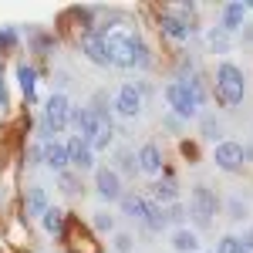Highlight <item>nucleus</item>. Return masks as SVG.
Listing matches in <instances>:
<instances>
[{"mask_svg": "<svg viewBox=\"0 0 253 253\" xmlns=\"http://www.w3.org/2000/svg\"><path fill=\"white\" fill-rule=\"evenodd\" d=\"M182 152L193 159V162H196V156H199V152H196V145H189V142H182Z\"/></svg>", "mask_w": 253, "mask_h": 253, "instance_id": "58836bf2", "label": "nucleus"}, {"mask_svg": "<svg viewBox=\"0 0 253 253\" xmlns=\"http://www.w3.org/2000/svg\"><path fill=\"white\" fill-rule=\"evenodd\" d=\"M172 250L175 253H196L199 250V236H196V230H175L172 233Z\"/></svg>", "mask_w": 253, "mask_h": 253, "instance_id": "412c9836", "label": "nucleus"}, {"mask_svg": "<svg viewBox=\"0 0 253 253\" xmlns=\"http://www.w3.org/2000/svg\"><path fill=\"white\" fill-rule=\"evenodd\" d=\"M71 128H75V135H88V128H91V108H71V122H68Z\"/></svg>", "mask_w": 253, "mask_h": 253, "instance_id": "b1692460", "label": "nucleus"}, {"mask_svg": "<svg viewBox=\"0 0 253 253\" xmlns=\"http://www.w3.org/2000/svg\"><path fill=\"white\" fill-rule=\"evenodd\" d=\"M27 162L34 166V162H44V145H31L27 149Z\"/></svg>", "mask_w": 253, "mask_h": 253, "instance_id": "f704fd0d", "label": "nucleus"}, {"mask_svg": "<svg viewBox=\"0 0 253 253\" xmlns=\"http://www.w3.org/2000/svg\"><path fill=\"white\" fill-rule=\"evenodd\" d=\"M132 247H135V240L128 233H115V250L118 253H132Z\"/></svg>", "mask_w": 253, "mask_h": 253, "instance_id": "2f4dec72", "label": "nucleus"}, {"mask_svg": "<svg viewBox=\"0 0 253 253\" xmlns=\"http://www.w3.org/2000/svg\"><path fill=\"white\" fill-rule=\"evenodd\" d=\"M216 210H219V199H216V193L210 189V186H196V189H193V203L186 206L189 219H193L199 230H206V226L213 223Z\"/></svg>", "mask_w": 253, "mask_h": 253, "instance_id": "39448f33", "label": "nucleus"}, {"mask_svg": "<svg viewBox=\"0 0 253 253\" xmlns=\"http://www.w3.org/2000/svg\"><path fill=\"white\" fill-rule=\"evenodd\" d=\"M115 112L125 118H135L142 112V91H138V84H122L115 95Z\"/></svg>", "mask_w": 253, "mask_h": 253, "instance_id": "9b49d317", "label": "nucleus"}, {"mask_svg": "<svg viewBox=\"0 0 253 253\" xmlns=\"http://www.w3.org/2000/svg\"><path fill=\"white\" fill-rule=\"evenodd\" d=\"M230 213H233V219H247V206H243L240 199H233V203H230Z\"/></svg>", "mask_w": 253, "mask_h": 253, "instance_id": "c9c22d12", "label": "nucleus"}, {"mask_svg": "<svg viewBox=\"0 0 253 253\" xmlns=\"http://www.w3.org/2000/svg\"><path fill=\"white\" fill-rule=\"evenodd\" d=\"M47 206H51V203H47V189H44V186H31V189L24 193V210H27V216H44Z\"/></svg>", "mask_w": 253, "mask_h": 253, "instance_id": "aec40b11", "label": "nucleus"}, {"mask_svg": "<svg viewBox=\"0 0 253 253\" xmlns=\"http://www.w3.org/2000/svg\"><path fill=\"white\" fill-rule=\"evenodd\" d=\"M233 253H250V250H243V247H240V243H236V247H233Z\"/></svg>", "mask_w": 253, "mask_h": 253, "instance_id": "ea45409f", "label": "nucleus"}, {"mask_svg": "<svg viewBox=\"0 0 253 253\" xmlns=\"http://www.w3.org/2000/svg\"><path fill=\"white\" fill-rule=\"evenodd\" d=\"M159 31H162V38H169V41H186V38H189V27H186L182 17L172 14V10L159 14Z\"/></svg>", "mask_w": 253, "mask_h": 253, "instance_id": "dca6fc26", "label": "nucleus"}, {"mask_svg": "<svg viewBox=\"0 0 253 253\" xmlns=\"http://www.w3.org/2000/svg\"><path fill=\"white\" fill-rule=\"evenodd\" d=\"M112 138H115V125H112V115L105 112V95H98L91 105V128H88L84 142L91 145V152H98V149H108Z\"/></svg>", "mask_w": 253, "mask_h": 253, "instance_id": "20e7f679", "label": "nucleus"}, {"mask_svg": "<svg viewBox=\"0 0 253 253\" xmlns=\"http://www.w3.org/2000/svg\"><path fill=\"white\" fill-rule=\"evenodd\" d=\"M135 159H138V169L145 175H159L162 169H166V162H162V152H159V145L156 142H145L142 149L135 152Z\"/></svg>", "mask_w": 253, "mask_h": 253, "instance_id": "4468645a", "label": "nucleus"}, {"mask_svg": "<svg viewBox=\"0 0 253 253\" xmlns=\"http://www.w3.org/2000/svg\"><path fill=\"white\" fill-rule=\"evenodd\" d=\"M61 240H64V247L71 253H101L98 240L91 236V230H88L81 219H75V216H68V226H64Z\"/></svg>", "mask_w": 253, "mask_h": 253, "instance_id": "423d86ee", "label": "nucleus"}, {"mask_svg": "<svg viewBox=\"0 0 253 253\" xmlns=\"http://www.w3.org/2000/svg\"><path fill=\"white\" fill-rule=\"evenodd\" d=\"M58 182H61V186H64V189H68V193H71V196H78L81 182H78V179H75V175H71V172H61V175H58Z\"/></svg>", "mask_w": 253, "mask_h": 253, "instance_id": "7c9ffc66", "label": "nucleus"}, {"mask_svg": "<svg viewBox=\"0 0 253 253\" xmlns=\"http://www.w3.org/2000/svg\"><path fill=\"white\" fill-rule=\"evenodd\" d=\"M64 145H68V162H71V169L88 172V169L95 166V152H91V145H88L81 135H71Z\"/></svg>", "mask_w": 253, "mask_h": 253, "instance_id": "1a4fd4ad", "label": "nucleus"}, {"mask_svg": "<svg viewBox=\"0 0 253 253\" xmlns=\"http://www.w3.org/2000/svg\"><path fill=\"white\" fill-rule=\"evenodd\" d=\"M243 24H247V3H240V0L226 3V7H223V14H219V27L230 34V31H240Z\"/></svg>", "mask_w": 253, "mask_h": 253, "instance_id": "f3484780", "label": "nucleus"}, {"mask_svg": "<svg viewBox=\"0 0 253 253\" xmlns=\"http://www.w3.org/2000/svg\"><path fill=\"white\" fill-rule=\"evenodd\" d=\"M91 226H95L98 233H112L115 230V219H112V213H95V223Z\"/></svg>", "mask_w": 253, "mask_h": 253, "instance_id": "c85d7f7f", "label": "nucleus"}, {"mask_svg": "<svg viewBox=\"0 0 253 253\" xmlns=\"http://www.w3.org/2000/svg\"><path fill=\"white\" fill-rule=\"evenodd\" d=\"M240 247H243V250H250V253H253V226H247V233L240 236Z\"/></svg>", "mask_w": 253, "mask_h": 253, "instance_id": "e433bc0d", "label": "nucleus"}, {"mask_svg": "<svg viewBox=\"0 0 253 253\" xmlns=\"http://www.w3.org/2000/svg\"><path fill=\"white\" fill-rule=\"evenodd\" d=\"M10 105V95H7V84H3V75H0V108Z\"/></svg>", "mask_w": 253, "mask_h": 253, "instance_id": "4c0bfd02", "label": "nucleus"}, {"mask_svg": "<svg viewBox=\"0 0 253 253\" xmlns=\"http://www.w3.org/2000/svg\"><path fill=\"white\" fill-rule=\"evenodd\" d=\"M166 101H169V108H172L175 118H193L196 115V98L189 91V84H182V81H172V84H166Z\"/></svg>", "mask_w": 253, "mask_h": 253, "instance_id": "0eeeda50", "label": "nucleus"}, {"mask_svg": "<svg viewBox=\"0 0 253 253\" xmlns=\"http://www.w3.org/2000/svg\"><path fill=\"white\" fill-rule=\"evenodd\" d=\"M17 84H20V91H24V98L34 101V91H38V71H34L31 64H20L17 68Z\"/></svg>", "mask_w": 253, "mask_h": 253, "instance_id": "4be33fe9", "label": "nucleus"}, {"mask_svg": "<svg viewBox=\"0 0 253 253\" xmlns=\"http://www.w3.org/2000/svg\"><path fill=\"white\" fill-rule=\"evenodd\" d=\"M135 68H152V51H149L145 41H138V47H135Z\"/></svg>", "mask_w": 253, "mask_h": 253, "instance_id": "cd10ccee", "label": "nucleus"}, {"mask_svg": "<svg viewBox=\"0 0 253 253\" xmlns=\"http://www.w3.org/2000/svg\"><path fill=\"white\" fill-rule=\"evenodd\" d=\"M31 44H34V51H38V54H47L51 38H47V34H34V38H31Z\"/></svg>", "mask_w": 253, "mask_h": 253, "instance_id": "473e14b6", "label": "nucleus"}, {"mask_svg": "<svg viewBox=\"0 0 253 253\" xmlns=\"http://www.w3.org/2000/svg\"><path fill=\"white\" fill-rule=\"evenodd\" d=\"M44 166H47V169H54L58 175L71 169V162H68V145H64L61 138L44 142Z\"/></svg>", "mask_w": 253, "mask_h": 253, "instance_id": "ddd939ff", "label": "nucleus"}, {"mask_svg": "<svg viewBox=\"0 0 253 253\" xmlns=\"http://www.w3.org/2000/svg\"><path fill=\"white\" fill-rule=\"evenodd\" d=\"M216 101H223V105H240L243 98H247V78H243V71L230 64V61H223V64H216V88H213Z\"/></svg>", "mask_w": 253, "mask_h": 253, "instance_id": "f03ea898", "label": "nucleus"}, {"mask_svg": "<svg viewBox=\"0 0 253 253\" xmlns=\"http://www.w3.org/2000/svg\"><path fill=\"white\" fill-rule=\"evenodd\" d=\"M135 34H128V31H105V51H108V61L115 64V68H135V47H138Z\"/></svg>", "mask_w": 253, "mask_h": 253, "instance_id": "7ed1b4c3", "label": "nucleus"}, {"mask_svg": "<svg viewBox=\"0 0 253 253\" xmlns=\"http://www.w3.org/2000/svg\"><path fill=\"white\" fill-rule=\"evenodd\" d=\"M152 203H159V206L179 203V182H175L172 175H159L156 179V186H152Z\"/></svg>", "mask_w": 253, "mask_h": 253, "instance_id": "2eb2a0df", "label": "nucleus"}, {"mask_svg": "<svg viewBox=\"0 0 253 253\" xmlns=\"http://www.w3.org/2000/svg\"><path fill=\"white\" fill-rule=\"evenodd\" d=\"M210 47H213V51H230V34H226L223 27H213V31H210Z\"/></svg>", "mask_w": 253, "mask_h": 253, "instance_id": "a878e982", "label": "nucleus"}, {"mask_svg": "<svg viewBox=\"0 0 253 253\" xmlns=\"http://www.w3.org/2000/svg\"><path fill=\"white\" fill-rule=\"evenodd\" d=\"M122 213L128 216V219H138V223H145V206H149V199L138 193H122Z\"/></svg>", "mask_w": 253, "mask_h": 253, "instance_id": "a211bd4d", "label": "nucleus"}, {"mask_svg": "<svg viewBox=\"0 0 253 253\" xmlns=\"http://www.w3.org/2000/svg\"><path fill=\"white\" fill-rule=\"evenodd\" d=\"M78 44H81V51H84V58H91L98 68H108V64H112V61H108V51H105V34H101V31L81 34Z\"/></svg>", "mask_w": 253, "mask_h": 253, "instance_id": "9d476101", "label": "nucleus"}, {"mask_svg": "<svg viewBox=\"0 0 253 253\" xmlns=\"http://www.w3.org/2000/svg\"><path fill=\"white\" fill-rule=\"evenodd\" d=\"M118 175H135L138 172V159H135V152H118V169H115Z\"/></svg>", "mask_w": 253, "mask_h": 253, "instance_id": "393cba45", "label": "nucleus"}, {"mask_svg": "<svg viewBox=\"0 0 253 253\" xmlns=\"http://www.w3.org/2000/svg\"><path fill=\"white\" fill-rule=\"evenodd\" d=\"M199 128H203V138H219V122H216V115H206Z\"/></svg>", "mask_w": 253, "mask_h": 253, "instance_id": "c756f323", "label": "nucleus"}, {"mask_svg": "<svg viewBox=\"0 0 253 253\" xmlns=\"http://www.w3.org/2000/svg\"><path fill=\"white\" fill-rule=\"evenodd\" d=\"M68 122H71V101L64 91H54V95L44 101V118H41V145L44 142H51V138H58V132L68 128Z\"/></svg>", "mask_w": 253, "mask_h": 253, "instance_id": "f257e3e1", "label": "nucleus"}, {"mask_svg": "<svg viewBox=\"0 0 253 253\" xmlns=\"http://www.w3.org/2000/svg\"><path fill=\"white\" fill-rule=\"evenodd\" d=\"M95 189H98V196L108 199V203H112V199H122V175H118L115 169H108V166L98 169L95 172Z\"/></svg>", "mask_w": 253, "mask_h": 253, "instance_id": "f8f14e48", "label": "nucleus"}, {"mask_svg": "<svg viewBox=\"0 0 253 253\" xmlns=\"http://www.w3.org/2000/svg\"><path fill=\"white\" fill-rule=\"evenodd\" d=\"M186 206H182V203H172V206H166V219H169V223H172V226H179V230H182V223H186Z\"/></svg>", "mask_w": 253, "mask_h": 253, "instance_id": "bb28decb", "label": "nucleus"}, {"mask_svg": "<svg viewBox=\"0 0 253 253\" xmlns=\"http://www.w3.org/2000/svg\"><path fill=\"white\" fill-rule=\"evenodd\" d=\"M236 243H240L236 236H223V240H219V247H216V253H233Z\"/></svg>", "mask_w": 253, "mask_h": 253, "instance_id": "72a5a7b5", "label": "nucleus"}, {"mask_svg": "<svg viewBox=\"0 0 253 253\" xmlns=\"http://www.w3.org/2000/svg\"><path fill=\"white\" fill-rule=\"evenodd\" d=\"M41 226H44V233L61 236V233H64V226H68V213H64L61 206H47L44 216H41Z\"/></svg>", "mask_w": 253, "mask_h": 253, "instance_id": "6ab92c4d", "label": "nucleus"}, {"mask_svg": "<svg viewBox=\"0 0 253 253\" xmlns=\"http://www.w3.org/2000/svg\"><path fill=\"white\" fill-rule=\"evenodd\" d=\"M213 162L223 169V172H240L243 169V145L240 142H216L213 149Z\"/></svg>", "mask_w": 253, "mask_h": 253, "instance_id": "6e6552de", "label": "nucleus"}, {"mask_svg": "<svg viewBox=\"0 0 253 253\" xmlns=\"http://www.w3.org/2000/svg\"><path fill=\"white\" fill-rule=\"evenodd\" d=\"M210 253H216V250H210Z\"/></svg>", "mask_w": 253, "mask_h": 253, "instance_id": "a19ab883", "label": "nucleus"}, {"mask_svg": "<svg viewBox=\"0 0 253 253\" xmlns=\"http://www.w3.org/2000/svg\"><path fill=\"white\" fill-rule=\"evenodd\" d=\"M166 223H169V219H166V206H159V203L149 199V206H145V226H149L152 233H162Z\"/></svg>", "mask_w": 253, "mask_h": 253, "instance_id": "5701e85b", "label": "nucleus"}]
</instances>
